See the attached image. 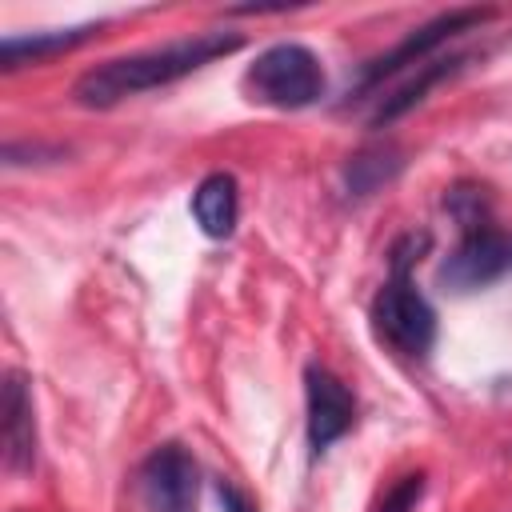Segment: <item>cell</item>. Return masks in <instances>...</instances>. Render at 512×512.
Segmentation results:
<instances>
[{
    "instance_id": "cell-1",
    "label": "cell",
    "mask_w": 512,
    "mask_h": 512,
    "mask_svg": "<svg viewBox=\"0 0 512 512\" xmlns=\"http://www.w3.org/2000/svg\"><path fill=\"white\" fill-rule=\"evenodd\" d=\"M240 48H244L240 32H196V36H180V40H168V44H156V48L112 56L104 64H92L72 84V100L80 108H112L128 96L168 88V84L240 52Z\"/></svg>"
},
{
    "instance_id": "cell-2",
    "label": "cell",
    "mask_w": 512,
    "mask_h": 512,
    "mask_svg": "<svg viewBox=\"0 0 512 512\" xmlns=\"http://www.w3.org/2000/svg\"><path fill=\"white\" fill-rule=\"evenodd\" d=\"M424 248H428L424 232L400 236L392 248V276L372 296V328L380 344H388L408 360H424L436 344V308L412 280V264L420 260Z\"/></svg>"
},
{
    "instance_id": "cell-3",
    "label": "cell",
    "mask_w": 512,
    "mask_h": 512,
    "mask_svg": "<svg viewBox=\"0 0 512 512\" xmlns=\"http://www.w3.org/2000/svg\"><path fill=\"white\" fill-rule=\"evenodd\" d=\"M324 64L308 44L296 40H280L272 48H264L248 72H244V88L252 100L280 108V112H296L308 108L324 96Z\"/></svg>"
},
{
    "instance_id": "cell-4",
    "label": "cell",
    "mask_w": 512,
    "mask_h": 512,
    "mask_svg": "<svg viewBox=\"0 0 512 512\" xmlns=\"http://www.w3.org/2000/svg\"><path fill=\"white\" fill-rule=\"evenodd\" d=\"M492 16H496V8H448V12L432 16V20H424V24L412 28L400 44H392V48L380 52V56H372V60L356 72L348 96H368V92H376L384 80H392V76H400V72H408V68H420V64L432 60L448 40H456V36H464V32H472V28H480V24H488Z\"/></svg>"
},
{
    "instance_id": "cell-5",
    "label": "cell",
    "mask_w": 512,
    "mask_h": 512,
    "mask_svg": "<svg viewBox=\"0 0 512 512\" xmlns=\"http://www.w3.org/2000/svg\"><path fill=\"white\" fill-rule=\"evenodd\" d=\"M504 276H512V228L500 224H476L464 228L456 248L440 260L436 268V284L444 292H484L492 284H500Z\"/></svg>"
},
{
    "instance_id": "cell-6",
    "label": "cell",
    "mask_w": 512,
    "mask_h": 512,
    "mask_svg": "<svg viewBox=\"0 0 512 512\" xmlns=\"http://www.w3.org/2000/svg\"><path fill=\"white\" fill-rule=\"evenodd\" d=\"M140 496L148 512H196L200 464L180 440L156 444L140 460Z\"/></svg>"
},
{
    "instance_id": "cell-7",
    "label": "cell",
    "mask_w": 512,
    "mask_h": 512,
    "mask_svg": "<svg viewBox=\"0 0 512 512\" xmlns=\"http://www.w3.org/2000/svg\"><path fill=\"white\" fill-rule=\"evenodd\" d=\"M352 424H356V396H352V388L332 368L308 364L304 368V432H308L312 456L328 452L340 436H348Z\"/></svg>"
},
{
    "instance_id": "cell-8",
    "label": "cell",
    "mask_w": 512,
    "mask_h": 512,
    "mask_svg": "<svg viewBox=\"0 0 512 512\" xmlns=\"http://www.w3.org/2000/svg\"><path fill=\"white\" fill-rule=\"evenodd\" d=\"M0 440H4V464L8 472H32L36 468V404L32 384L24 372L4 376V404H0Z\"/></svg>"
},
{
    "instance_id": "cell-9",
    "label": "cell",
    "mask_w": 512,
    "mask_h": 512,
    "mask_svg": "<svg viewBox=\"0 0 512 512\" xmlns=\"http://www.w3.org/2000/svg\"><path fill=\"white\" fill-rule=\"evenodd\" d=\"M468 60H472L468 52H452V56H432V60H424L420 68H412L392 92H384L380 108L372 112V128H384V124H396L400 116H408L416 104L428 100L432 88H440L444 80L460 76V72L468 68Z\"/></svg>"
},
{
    "instance_id": "cell-10",
    "label": "cell",
    "mask_w": 512,
    "mask_h": 512,
    "mask_svg": "<svg viewBox=\"0 0 512 512\" xmlns=\"http://www.w3.org/2000/svg\"><path fill=\"white\" fill-rule=\"evenodd\" d=\"M192 220L208 240H228L240 220V184L232 172H208L192 192Z\"/></svg>"
},
{
    "instance_id": "cell-11",
    "label": "cell",
    "mask_w": 512,
    "mask_h": 512,
    "mask_svg": "<svg viewBox=\"0 0 512 512\" xmlns=\"http://www.w3.org/2000/svg\"><path fill=\"white\" fill-rule=\"evenodd\" d=\"M100 32V24H76V28H52V32H32V36H4L0 40V68L16 72L28 64H44L52 56H64L80 44H88Z\"/></svg>"
},
{
    "instance_id": "cell-12",
    "label": "cell",
    "mask_w": 512,
    "mask_h": 512,
    "mask_svg": "<svg viewBox=\"0 0 512 512\" xmlns=\"http://www.w3.org/2000/svg\"><path fill=\"white\" fill-rule=\"evenodd\" d=\"M400 168H404V152L396 144H388V140L384 144H368L356 156H348V164H344V192L352 200H368L380 188H388L400 176Z\"/></svg>"
},
{
    "instance_id": "cell-13",
    "label": "cell",
    "mask_w": 512,
    "mask_h": 512,
    "mask_svg": "<svg viewBox=\"0 0 512 512\" xmlns=\"http://www.w3.org/2000/svg\"><path fill=\"white\" fill-rule=\"evenodd\" d=\"M444 208H448V216L456 220L460 232L492 220V204H488V192L480 184H452L444 192Z\"/></svg>"
},
{
    "instance_id": "cell-14",
    "label": "cell",
    "mask_w": 512,
    "mask_h": 512,
    "mask_svg": "<svg viewBox=\"0 0 512 512\" xmlns=\"http://www.w3.org/2000/svg\"><path fill=\"white\" fill-rule=\"evenodd\" d=\"M424 488H428V476L416 468V472H404L400 480H392V488L376 500L372 512H416V504L424 500Z\"/></svg>"
},
{
    "instance_id": "cell-15",
    "label": "cell",
    "mask_w": 512,
    "mask_h": 512,
    "mask_svg": "<svg viewBox=\"0 0 512 512\" xmlns=\"http://www.w3.org/2000/svg\"><path fill=\"white\" fill-rule=\"evenodd\" d=\"M60 160L64 156V148H56V144H24V140H8L4 144V168H20V164H40V160Z\"/></svg>"
},
{
    "instance_id": "cell-16",
    "label": "cell",
    "mask_w": 512,
    "mask_h": 512,
    "mask_svg": "<svg viewBox=\"0 0 512 512\" xmlns=\"http://www.w3.org/2000/svg\"><path fill=\"white\" fill-rule=\"evenodd\" d=\"M216 496H220V508L224 512H260V504L244 488H236L232 480H216Z\"/></svg>"
}]
</instances>
